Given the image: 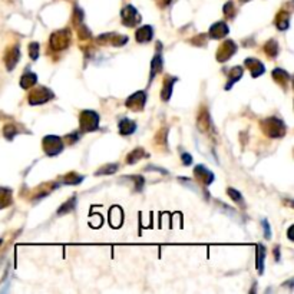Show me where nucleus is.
I'll list each match as a JSON object with an SVG mask.
<instances>
[{
    "label": "nucleus",
    "mask_w": 294,
    "mask_h": 294,
    "mask_svg": "<svg viewBox=\"0 0 294 294\" xmlns=\"http://www.w3.org/2000/svg\"><path fill=\"white\" fill-rule=\"evenodd\" d=\"M118 126H119V134L121 135H131L136 129V124L134 121H131V119H126V118L125 119H121Z\"/></svg>",
    "instance_id": "4468645a"
},
{
    "label": "nucleus",
    "mask_w": 294,
    "mask_h": 294,
    "mask_svg": "<svg viewBox=\"0 0 294 294\" xmlns=\"http://www.w3.org/2000/svg\"><path fill=\"white\" fill-rule=\"evenodd\" d=\"M237 52V45L232 41H226L220 46L218 52H217V61L218 62H227L230 58H232V55Z\"/></svg>",
    "instance_id": "6e6552de"
},
{
    "label": "nucleus",
    "mask_w": 294,
    "mask_h": 294,
    "mask_svg": "<svg viewBox=\"0 0 294 294\" xmlns=\"http://www.w3.org/2000/svg\"><path fill=\"white\" fill-rule=\"evenodd\" d=\"M224 13H226V16H228V18H232V16H234V3H232V1H228V3L224 6Z\"/></svg>",
    "instance_id": "473e14b6"
},
{
    "label": "nucleus",
    "mask_w": 294,
    "mask_h": 294,
    "mask_svg": "<svg viewBox=\"0 0 294 294\" xmlns=\"http://www.w3.org/2000/svg\"><path fill=\"white\" fill-rule=\"evenodd\" d=\"M147 155L148 154L142 148H136V149H134L132 152H129V155H128V158H126V162H128V164H136L139 159L147 158Z\"/></svg>",
    "instance_id": "dca6fc26"
},
{
    "label": "nucleus",
    "mask_w": 294,
    "mask_h": 294,
    "mask_svg": "<svg viewBox=\"0 0 294 294\" xmlns=\"http://www.w3.org/2000/svg\"><path fill=\"white\" fill-rule=\"evenodd\" d=\"M275 260L277 261L280 260V250H278V247H275Z\"/></svg>",
    "instance_id": "4c0bfd02"
},
{
    "label": "nucleus",
    "mask_w": 294,
    "mask_h": 294,
    "mask_svg": "<svg viewBox=\"0 0 294 294\" xmlns=\"http://www.w3.org/2000/svg\"><path fill=\"white\" fill-rule=\"evenodd\" d=\"M263 228H264V232H266V238H270L271 237V231H270V226H269L267 220H263Z\"/></svg>",
    "instance_id": "f704fd0d"
},
{
    "label": "nucleus",
    "mask_w": 294,
    "mask_h": 294,
    "mask_svg": "<svg viewBox=\"0 0 294 294\" xmlns=\"http://www.w3.org/2000/svg\"><path fill=\"white\" fill-rule=\"evenodd\" d=\"M246 66L250 69L252 78H258V76L263 75L264 70H266V68H264L263 62L258 61V59H254V58H249V59H246Z\"/></svg>",
    "instance_id": "f8f14e48"
},
{
    "label": "nucleus",
    "mask_w": 294,
    "mask_h": 294,
    "mask_svg": "<svg viewBox=\"0 0 294 294\" xmlns=\"http://www.w3.org/2000/svg\"><path fill=\"white\" fill-rule=\"evenodd\" d=\"M70 42V35L68 32V29L65 30H58L50 36V46L53 50H63L69 46Z\"/></svg>",
    "instance_id": "39448f33"
},
{
    "label": "nucleus",
    "mask_w": 294,
    "mask_h": 294,
    "mask_svg": "<svg viewBox=\"0 0 294 294\" xmlns=\"http://www.w3.org/2000/svg\"><path fill=\"white\" fill-rule=\"evenodd\" d=\"M178 79L177 78H167L165 82H164V88H162V92H161V98L162 101H169L171 98V93H172V85L175 84Z\"/></svg>",
    "instance_id": "a211bd4d"
},
{
    "label": "nucleus",
    "mask_w": 294,
    "mask_h": 294,
    "mask_svg": "<svg viewBox=\"0 0 294 294\" xmlns=\"http://www.w3.org/2000/svg\"><path fill=\"white\" fill-rule=\"evenodd\" d=\"M210 126H211L210 115H208L205 111H203V113H201L200 118H198V128H200L201 131H207Z\"/></svg>",
    "instance_id": "a878e982"
},
{
    "label": "nucleus",
    "mask_w": 294,
    "mask_h": 294,
    "mask_svg": "<svg viewBox=\"0 0 294 294\" xmlns=\"http://www.w3.org/2000/svg\"><path fill=\"white\" fill-rule=\"evenodd\" d=\"M19 59H21V49H19V46L10 47V49L6 52V55H4L6 69H7V70H13L15 66H16V63L19 62Z\"/></svg>",
    "instance_id": "1a4fd4ad"
},
{
    "label": "nucleus",
    "mask_w": 294,
    "mask_h": 294,
    "mask_svg": "<svg viewBox=\"0 0 294 294\" xmlns=\"http://www.w3.org/2000/svg\"><path fill=\"white\" fill-rule=\"evenodd\" d=\"M38 82V76L33 72H26L21 78V86L23 89H30Z\"/></svg>",
    "instance_id": "2eb2a0df"
},
{
    "label": "nucleus",
    "mask_w": 294,
    "mask_h": 294,
    "mask_svg": "<svg viewBox=\"0 0 294 294\" xmlns=\"http://www.w3.org/2000/svg\"><path fill=\"white\" fill-rule=\"evenodd\" d=\"M227 194L231 197V200L234 203H238L240 205H244V200H243V197H241V194L237 191V189L234 188H228L227 189Z\"/></svg>",
    "instance_id": "c85d7f7f"
},
{
    "label": "nucleus",
    "mask_w": 294,
    "mask_h": 294,
    "mask_svg": "<svg viewBox=\"0 0 294 294\" xmlns=\"http://www.w3.org/2000/svg\"><path fill=\"white\" fill-rule=\"evenodd\" d=\"M275 26L278 27V30H286L290 26V15L287 12H280L277 19H275Z\"/></svg>",
    "instance_id": "f3484780"
},
{
    "label": "nucleus",
    "mask_w": 294,
    "mask_h": 294,
    "mask_svg": "<svg viewBox=\"0 0 294 294\" xmlns=\"http://www.w3.org/2000/svg\"><path fill=\"white\" fill-rule=\"evenodd\" d=\"M264 255H266V249L264 246H258L257 247V270L258 273H263L264 270Z\"/></svg>",
    "instance_id": "b1692460"
},
{
    "label": "nucleus",
    "mask_w": 294,
    "mask_h": 294,
    "mask_svg": "<svg viewBox=\"0 0 294 294\" xmlns=\"http://www.w3.org/2000/svg\"><path fill=\"white\" fill-rule=\"evenodd\" d=\"M228 76H230V81H228V84L226 85V89H231L232 85L241 79V76H243V68H240V66L232 68L231 70H230V73H228Z\"/></svg>",
    "instance_id": "aec40b11"
},
{
    "label": "nucleus",
    "mask_w": 294,
    "mask_h": 294,
    "mask_svg": "<svg viewBox=\"0 0 294 294\" xmlns=\"http://www.w3.org/2000/svg\"><path fill=\"white\" fill-rule=\"evenodd\" d=\"M55 98V93L46 88V86H41V88H36L30 92L29 95V104L30 105H41V104H45L50 99Z\"/></svg>",
    "instance_id": "7ed1b4c3"
},
{
    "label": "nucleus",
    "mask_w": 294,
    "mask_h": 294,
    "mask_svg": "<svg viewBox=\"0 0 294 294\" xmlns=\"http://www.w3.org/2000/svg\"><path fill=\"white\" fill-rule=\"evenodd\" d=\"M145 104H147V95H145V92L139 90V92H136V93L131 95V96L126 99L125 105L128 106L129 109H132V111H136V112H139V111H142V109H144Z\"/></svg>",
    "instance_id": "0eeeda50"
},
{
    "label": "nucleus",
    "mask_w": 294,
    "mask_h": 294,
    "mask_svg": "<svg viewBox=\"0 0 294 294\" xmlns=\"http://www.w3.org/2000/svg\"><path fill=\"white\" fill-rule=\"evenodd\" d=\"M194 175H195L203 184H205V185L212 184V182H214V178H215L214 174H212L207 167H204V165H197V167L194 168Z\"/></svg>",
    "instance_id": "9d476101"
},
{
    "label": "nucleus",
    "mask_w": 294,
    "mask_h": 294,
    "mask_svg": "<svg viewBox=\"0 0 294 294\" xmlns=\"http://www.w3.org/2000/svg\"><path fill=\"white\" fill-rule=\"evenodd\" d=\"M76 207V197H72L68 203H65L62 207L58 210V215H65L70 211H73V208Z\"/></svg>",
    "instance_id": "393cba45"
},
{
    "label": "nucleus",
    "mask_w": 294,
    "mask_h": 294,
    "mask_svg": "<svg viewBox=\"0 0 294 294\" xmlns=\"http://www.w3.org/2000/svg\"><path fill=\"white\" fill-rule=\"evenodd\" d=\"M132 178V181L136 184V191L139 192L141 189H142V187H144V184H145V180L142 178V177H139V175H135V177H131Z\"/></svg>",
    "instance_id": "2f4dec72"
},
{
    "label": "nucleus",
    "mask_w": 294,
    "mask_h": 294,
    "mask_svg": "<svg viewBox=\"0 0 294 294\" xmlns=\"http://www.w3.org/2000/svg\"><path fill=\"white\" fill-rule=\"evenodd\" d=\"M154 38V30H152V26H142L136 30L135 33V39L139 43H147Z\"/></svg>",
    "instance_id": "ddd939ff"
},
{
    "label": "nucleus",
    "mask_w": 294,
    "mask_h": 294,
    "mask_svg": "<svg viewBox=\"0 0 294 294\" xmlns=\"http://www.w3.org/2000/svg\"><path fill=\"white\" fill-rule=\"evenodd\" d=\"M181 159H182V164L184 165H191V162H192V157L187 154V152H184L182 155H181Z\"/></svg>",
    "instance_id": "72a5a7b5"
},
{
    "label": "nucleus",
    "mask_w": 294,
    "mask_h": 294,
    "mask_svg": "<svg viewBox=\"0 0 294 294\" xmlns=\"http://www.w3.org/2000/svg\"><path fill=\"white\" fill-rule=\"evenodd\" d=\"M79 33H81V36H82L84 39H86V38H89V30H88V29H86L85 26H82V27H81Z\"/></svg>",
    "instance_id": "c9c22d12"
},
{
    "label": "nucleus",
    "mask_w": 294,
    "mask_h": 294,
    "mask_svg": "<svg viewBox=\"0 0 294 294\" xmlns=\"http://www.w3.org/2000/svg\"><path fill=\"white\" fill-rule=\"evenodd\" d=\"M264 50L270 58H275L278 55V43L275 41H269L264 46Z\"/></svg>",
    "instance_id": "bb28decb"
},
{
    "label": "nucleus",
    "mask_w": 294,
    "mask_h": 294,
    "mask_svg": "<svg viewBox=\"0 0 294 294\" xmlns=\"http://www.w3.org/2000/svg\"><path fill=\"white\" fill-rule=\"evenodd\" d=\"M1 243H3V240H1V238H0V246H1Z\"/></svg>",
    "instance_id": "ea45409f"
},
{
    "label": "nucleus",
    "mask_w": 294,
    "mask_h": 294,
    "mask_svg": "<svg viewBox=\"0 0 294 294\" xmlns=\"http://www.w3.org/2000/svg\"><path fill=\"white\" fill-rule=\"evenodd\" d=\"M287 235H289V240H293V226L289 228V232H287Z\"/></svg>",
    "instance_id": "e433bc0d"
},
{
    "label": "nucleus",
    "mask_w": 294,
    "mask_h": 294,
    "mask_svg": "<svg viewBox=\"0 0 294 294\" xmlns=\"http://www.w3.org/2000/svg\"><path fill=\"white\" fill-rule=\"evenodd\" d=\"M43 149L49 157H56L63 151L62 139L56 135H47L43 138Z\"/></svg>",
    "instance_id": "20e7f679"
},
{
    "label": "nucleus",
    "mask_w": 294,
    "mask_h": 294,
    "mask_svg": "<svg viewBox=\"0 0 294 294\" xmlns=\"http://www.w3.org/2000/svg\"><path fill=\"white\" fill-rule=\"evenodd\" d=\"M228 26L226 22H217L210 27V38L211 39H223L226 35H228Z\"/></svg>",
    "instance_id": "9b49d317"
},
{
    "label": "nucleus",
    "mask_w": 294,
    "mask_h": 294,
    "mask_svg": "<svg viewBox=\"0 0 294 294\" xmlns=\"http://www.w3.org/2000/svg\"><path fill=\"white\" fill-rule=\"evenodd\" d=\"M82 132H92L99 128V115L93 111H84L79 116Z\"/></svg>",
    "instance_id": "f257e3e1"
},
{
    "label": "nucleus",
    "mask_w": 294,
    "mask_h": 294,
    "mask_svg": "<svg viewBox=\"0 0 294 294\" xmlns=\"http://www.w3.org/2000/svg\"><path fill=\"white\" fill-rule=\"evenodd\" d=\"M171 0H164V4H168Z\"/></svg>",
    "instance_id": "58836bf2"
},
{
    "label": "nucleus",
    "mask_w": 294,
    "mask_h": 294,
    "mask_svg": "<svg viewBox=\"0 0 294 294\" xmlns=\"http://www.w3.org/2000/svg\"><path fill=\"white\" fill-rule=\"evenodd\" d=\"M12 204V191L9 188H0V210Z\"/></svg>",
    "instance_id": "412c9836"
},
{
    "label": "nucleus",
    "mask_w": 294,
    "mask_h": 294,
    "mask_svg": "<svg viewBox=\"0 0 294 294\" xmlns=\"http://www.w3.org/2000/svg\"><path fill=\"white\" fill-rule=\"evenodd\" d=\"M116 171H118V165L116 164H109V165H105L104 168L98 169L95 172V175L96 177H99V175H109V174H115Z\"/></svg>",
    "instance_id": "cd10ccee"
},
{
    "label": "nucleus",
    "mask_w": 294,
    "mask_h": 294,
    "mask_svg": "<svg viewBox=\"0 0 294 294\" xmlns=\"http://www.w3.org/2000/svg\"><path fill=\"white\" fill-rule=\"evenodd\" d=\"M263 128H264V132L271 138H281L286 134V126L283 124V121H280L277 118L266 119L263 124Z\"/></svg>",
    "instance_id": "f03ea898"
},
{
    "label": "nucleus",
    "mask_w": 294,
    "mask_h": 294,
    "mask_svg": "<svg viewBox=\"0 0 294 294\" xmlns=\"http://www.w3.org/2000/svg\"><path fill=\"white\" fill-rule=\"evenodd\" d=\"M161 70H162V55L161 52H158L155 58L152 59V65H151V79H154L155 75L159 73Z\"/></svg>",
    "instance_id": "6ab92c4d"
},
{
    "label": "nucleus",
    "mask_w": 294,
    "mask_h": 294,
    "mask_svg": "<svg viewBox=\"0 0 294 294\" xmlns=\"http://www.w3.org/2000/svg\"><path fill=\"white\" fill-rule=\"evenodd\" d=\"M121 18H122V23H124L125 26H129V27L136 26V24L141 22V15H139L138 10H136L134 6H131V4H128V6H125V7L122 9Z\"/></svg>",
    "instance_id": "423d86ee"
},
{
    "label": "nucleus",
    "mask_w": 294,
    "mask_h": 294,
    "mask_svg": "<svg viewBox=\"0 0 294 294\" xmlns=\"http://www.w3.org/2000/svg\"><path fill=\"white\" fill-rule=\"evenodd\" d=\"M3 132H4V136L10 141V139H13V138L16 136L18 129H16L13 125H6L4 126V129H3Z\"/></svg>",
    "instance_id": "7c9ffc66"
},
{
    "label": "nucleus",
    "mask_w": 294,
    "mask_h": 294,
    "mask_svg": "<svg viewBox=\"0 0 294 294\" xmlns=\"http://www.w3.org/2000/svg\"><path fill=\"white\" fill-rule=\"evenodd\" d=\"M273 78L280 85H286L287 82H290V79H292V76L286 70H283V69H274Z\"/></svg>",
    "instance_id": "4be33fe9"
},
{
    "label": "nucleus",
    "mask_w": 294,
    "mask_h": 294,
    "mask_svg": "<svg viewBox=\"0 0 294 294\" xmlns=\"http://www.w3.org/2000/svg\"><path fill=\"white\" fill-rule=\"evenodd\" d=\"M39 43L38 42H32L29 45V56L33 59V61H36L38 58H39Z\"/></svg>",
    "instance_id": "c756f323"
},
{
    "label": "nucleus",
    "mask_w": 294,
    "mask_h": 294,
    "mask_svg": "<svg viewBox=\"0 0 294 294\" xmlns=\"http://www.w3.org/2000/svg\"><path fill=\"white\" fill-rule=\"evenodd\" d=\"M241 1H243V3H246V1H249V0H241Z\"/></svg>",
    "instance_id": "a19ab883"
},
{
    "label": "nucleus",
    "mask_w": 294,
    "mask_h": 294,
    "mask_svg": "<svg viewBox=\"0 0 294 294\" xmlns=\"http://www.w3.org/2000/svg\"><path fill=\"white\" fill-rule=\"evenodd\" d=\"M82 181H84V177L78 175L76 172H70L63 178V184L66 185H76V184H81Z\"/></svg>",
    "instance_id": "5701e85b"
}]
</instances>
